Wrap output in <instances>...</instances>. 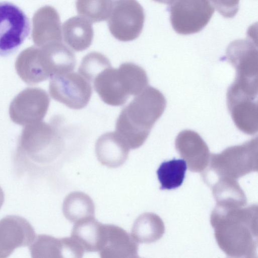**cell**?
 <instances>
[{
  "label": "cell",
  "instance_id": "obj_1",
  "mask_svg": "<svg viewBox=\"0 0 258 258\" xmlns=\"http://www.w3.org/2000/svg\"><path fill=\"white\" fill-rule=\"evenodd\" d=\"M211 223L216 241L228 256L253 257L257 246V206L217 205Z\"/></svg>",
  "mask_w": 258,
  "mask_h": 258
},
{
  "label": "cell",
  "instance_id": "obj_2",
  "mask_svg": "<svg viewBox=\"0 0 258 258\" xmlns=\"http://www.w3.org/2000/svg\"><path fill=\"white\" fill-rule=\"evenodd\" d=\"M166 106L163 94L147 86L121 111L115 124V132L129 148L140 147Z\"/></svg>",
  "mask_w": 258,
  "mask_h": 258
},
{
  "label": "cell",
  "instance_id": "obj_3",
  "mask_svg": "<svg viewBox=\"0 0 258 258\" xmlns=\"http://www.w3.org/2000/svg\"><path fill=\"white\" fill-rule=\"evenodd\" d=\"M55 118L26 125L19 137L16 161L27 170L34 165L50 162L59 153L61 139Z\"/></svg>",
  "mask_w": 258,
  "mask_h": 258
},
{
  "label": "cell",
  "instance_id": "obj_4",
  "mask_svg": "<svg viewBox=\"0 0 258 258\" xmlns=\"http://www.w3.org/2000/svg\"><path fill=\"white\" fill-rule=\"evenodd\" d=\"M92 83L101 100L109 105L124 104L130 95L136 96L147 86L145 71L132 62H124L117 69L107 68L99 73Z\"/></svg>",
  "mask_w": 258,
  "mask_h": 258
},
{
  "label": "cell",
  "instance_id": "obj_5",
  "mask_svg": "<svg viewBox=\"0 0 258 258\" xmlns=\"http://www.w3.org/2000/svg\"><path fill=\"white\" fill-rule=\"evenodd\" d=\"M210 167L203 173L206 182L219 177L236 179L257 171V139L239 146L229 147L218 154H212Z\"/></svg>",
  "mask_w": 258,
  "mask_h": 258
},
{
  "label": "cell",
  "instance_id": "obj_6",
  "mask_svg": "<svg viewBox=\"0 0 258 258\" xmlns=\"http://www.w3.org/2000/svg\"><path fill=\"white\" fill-rule=\"evenodd\" d=\"M169 5L172 28L182 35L200 32L207 25L215 11L209 0H172Z\"/></svg>",
  "mask_w": 258,
  "mask_h": 258
},
{
  "label": "cell",
  "instance_id": "obj_7",
  "mask_svg": "<svg viewBox=\"0 0 258 258\" xmlns=\"http://www.w3.org/2000/svg\"><path fill=\"white\" fill-rule=\"evenodd\" d=\"M30 31L29 19L19 7L10 2H0V56L15 52Z\"/></svg>",
  "mask_w": 258,
  "mask_h": 258
},
{
  "label": "cell",
  "instance_id": "obj_8",
  "mask_svg": "<svg viewBox=\"0 0 258 258\" xmlns=\"http://www.w3.org/2000/svg\"><path fill=\"white\" fill-rule=\"evenodd\" d=\"M49 92L55 100L73 109L84 108L92 93L90 83L74 72L55 75L50 78Z\"/></svg>",
  "mask_w": 258,
  "mask_h": 258
},
{
  "label": "cell",
  "instance_id": "obj_9",
  "mask_svg": "<svg viewBox=\"0 0 258 258\" xmlns=\"http://www.w3.org/2000/svg\"><path fill=\"white\" fill-rule=\"evenodd\" d=\"M109 18L108 27L112 35L120 41H128L141 34L145 15L136 0H116Z\"/></svg>",
  "mask_w": 258,
  "mask_h": 258
},
{
  "label": "cell",
  "instance_id": "obj_10",
  "mask_svg": "<svg viewBox=\"0 0 258 258\" xmlns=\"http://www.w3.org/2000/svg\"><path fill=\"white\" fill-rule=\"evenodd\" d=\"M50 98L43 89L27 88L13 100L9 108L11 120L21 125H27L41 121L45 117Z\"/></svg>",
  "mask_w": 258,
  "mask_h": 258
},
{
  "label": "cell",
  "instance_id": "obj_11",
  "mask_svg": "<svg viewBox=\"0 0 258 258\" xmlns=\"http://www.w3.org/2000/svg\"><path fill=\"white\" fill-rule=\"evenodd\" d=\"M49 52L45 47L40 50L30 48L17 57L15 69L19 77L26 83L36 84L54 75V68Z\"/></svg>",
  "mask_w": 258,
  "mask_h": 258
},
{
  "label": "cell",
  "instance_id": "obj_12",
  "mask_svg": "<svg viewBox=\"0 0 258 258\" xmlns=\"http://www.w3.org/2000/svg\"><path fill=\"white\" fill-rule=\"evenodd\" d=\"M30 223L18 216H8L0 220V258L9 256L15 249L30 245L35 238Z\"/></svg>",
  "mask_w": 258,
  "mask_h": 258
},
{
  "label": "cell",
  "instance_id": "obj_13",
  "mask_svg": "<svg viewBox=\"0 0 258 258\" xmlns=\"http://www.w3.org/2000/svg\"><path fill=\"white\" fill-rule=\"evenodd\" d=\"M228 59L237 69V81L256 83L257 51L256 45L248 39H238L228 46Z\"/></svg>",
  "mask_w": 258,
  "mask_h": 258
},
{
  "label": "cell",
  "instance_id": "obj_14",
  "mask_svg": "<svg viewBox=\"0 0 258 258\" xmlns=\"http://www.w3.org/2000/svg\"><path fill=\"white\" fill-rule=\"evenodd\" d=\"M175 146L190 171L202 172L208 166L210 158L208 147L196 132L189 130L180 132Z\"/></svg>",
  "mask_w": 258,
  "mask_h": 258
},
{
  "label": "cell",
  "instance_id": "obj_15",
  "mask_svg": "<svg viewBox=\"0 0 258 258\" xmlns=\"http://www.w3.org/2000/svg\"><path fill=\"white\" fill-rule=\"evenodd\" d=\"M103 243L99 251L102 258L138 257L137 242L125 230L114 225L104 224Z\"/></svg>",
  "mask_w": 258,
  "mask_h": 258
},
{
  "label": "cell",
  "instance_id": "obj_16",
  "mask_svg": "<svg viewBox=\"0 0 258 258\" xmlns=\"http://www.w3.org/2000/svg\"><path fill=\"white\" fill-rule=\"evenodd\" d=\"M130 148L115 132L102 135L95 144V153L98 161L108 168L121 166L128 157Z\"/></svg>",
  "mask_w": 258,
  "mask_h": 258
},
{
  "label": "cell",
  "instance_id": "obj_17",
  "mask_svg": "<svg viewBox=\"0 0 258 258\" xmlns=\"http://www.w3.org/2000/svg\"><path fill=\"white\" fill-rule=\"evenodd\" d=\"M104 235V224L97 221L94 217L76 222L71 233V237L87 252L99 251L102 246Z\"/></svg>",
  "mask_w": 258,
  "mask_h": 258
},
{
  "label": "cell",
  "instance_id": "obj_18",
  "mask_svg": "<svg viewBox=\"0 0 258 258\" xmlns=\"http://www.w3.org/2000/svg\"><path fill=\"white\" fill-rule=\"evenodd\" d=\"M89 22L85 18L75 17L63 24L64 40L73 50L81 51L91 44L93 31Z\"/></svg>",
  "mask_w": 258,
  "mask_h": 258
},
{
  "label": "cell",
  "instance_id": "obj_19",
  "mask_svg": "<svg viewBox=\"0 0 258 258\" xmlns=\"http://www.w3.org/2000/svg\"><path fill=\"white\" fill-rule=\"evenodd\" d=\"M207 183L212 188L217 205L244 207L246 204V198L236 179L219 177Z\"/></svg>",
  "mask_w": 258,
  "mask_h": 258
},
{
  "label": "cell",
  "instance_id": "obj_20",
  "mask_svg": "<svg viewBox=\"0 0 258 258\" xmlns=\"http://www.w3.org/2000/svg\"><path fill=\"white\" fill-rule=\"evenodd\" d=\"M164 232L163 221L156 214L145 213L135 220L131 236L138 243H150L161 238Z\"/></svg>",
  "mask_w": 258,
  "mask_h": 258
},
{
  "label": "cell",
  "instance_id": "obj_21",
  "mask_svg": "<svg viewBox=\"0 0 258 258\" xmlns=\"http://www.w3.org/2000/svg\"><path fill=\"white\" fill-rule=\"evenodd\" d=\"M64 217L71 222L93 217L95 214V205L91 198L81 191H74L64 199L62 205Z\"/></svg>",
  "mask_w": 258,
  "mask_h": 258
},
{
  "label": "cell",
  "instance_id": "obj_22",
  "mask_svg": "<svg viewBox=\"0 0 258 258\" xmlns=\"http://www.w3.org/2000/svg\"><path fill=\"white\" fill-rule=\"evenodd\" d=\"M186 169L187 164L183 159H173L162 163L157 171L160 189L169 190L181 185Z\"/></svg>",
  "mask_w": 258,
  "mask_h": 258
},
{
  "label": "cell",
  "instance_id": "obj_23",
  "mask_svg": "<svg viewBox=\"0 0 258 258\" xmlns=\"http://www.w3.org/2000/svg\"><path fill=\"white\" fill-rule=\"evenodd\" d=\"M32 257H64L63 239L45 234L38 235L30 244Z\"/></svg>",
  "mask_w": 258,
  "mask_h": 258
},
{
  "label": "cell",
  "instance_id": "obj_24",
  "mask_svg": "<svg viewBox=\"0 0 258 258\" xmlns=\"http://www.w3.org/2000/svg\"><path fill=\"white\" fill-rule=\"evenodd\" d=\"M114 4L112 0H77L78 14L90 22H98L107 19Z\"/></svg>",
  "mask_w": 258,
  "mask_h": 258
},
{
  "label": "cell",
  "instance_id": "obj_25",
  "mask_svg": "<svg viewBox=\"0 0 258 258\" xmlns=\"http://www.w3.org/2000/svg\"><path fill=\"white\" fill-rule=\"evenodd\" d=\"M110 67L111 64L109 60L104 55L97 52H92L83 57L78 72L90 83L99 73Z\"/></svg>",
  "mask_w": 258,
  "mask_h": 258
},
{
  "label": "cell",
  "instance_id": "obj_26",
  "mask_svg": "<svg viewBox=\"0 0 258 258\" xmlns=\"http://www.w3.org/2000/svg\"><path fill=\"white\" fill-rule=\"evenodd\" d=\"M240 0H210L213 6L224 17L231 18L239 9Z\"/></svg>",
  "mask_w": 258,
  "mask_h": 258
},
{
  "label": "cell",
  "instance_id": "obj_27",
  "mask_svg": "<svg viewBox=\"0 0 258 258\" xmlns=\"http://www.w3.org/2000/svg\"><path fill=\"white\" fill-rule=\"evenodd\" d=\"M5 200V195L4 192L0 186V209L2 207Z\"/></svg>",
  "mask_w": 258,
  "mask_h": 258
},
{
  "label": "cell",
  "instance_id": "obj_28",
  "mask_svg": "<svg viewBox=\"0 0 258 258\" xmlns=\"http://www.w3.org/2000/svg\"><path fill=\"white\" fill-rule=\"evenodd\" d=\"M157 2L160 3H163V4H166L169 5L172 0H154Z\"/></svg>",
  "mask_w": 258,
  "mask_h": 258
}]
</instances>
